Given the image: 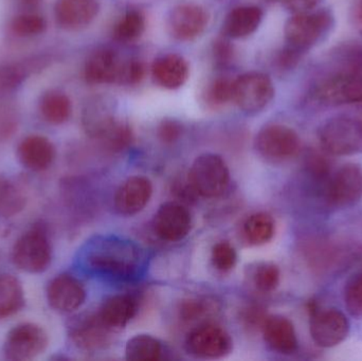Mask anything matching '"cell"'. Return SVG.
Segmentation results:
<instances>
[{
  "mask_svg": "<svg viewBox=\"0 0 362 361\" xmlns=\"http://www.w3.org/2000/svg\"><path fill=\"white\" fill-rule=\"evenodd\" d=\"M85 261L93 273L116 279L135 277L142 265L141 254L135 245L114 239L93 243Z\"/></svg>",
  "mask_w": 362,
  "mask_h": 361,
  "instance_id": "obj_1",
  "label": "cell"
},
{
  "mask_svg": "<svg viewBox=\"0 0 362 361\" xmlns=\"http://www.w3.org/2000/svg\"><path fill=\"white\" fill-rule=\"evenodd\" d=\"M335 16L329 8L293 14L285 23L287 46L301 53L322 42L334 29Z\"/></svg>",
  "mask_w": 362,
  "mask_h": 361,
  "instance_id": "obj_2",
  "label": "cell"
},
{
  "mask_svg": "<svg viewBox=\"0 0 362 361\" xmlns=\"http://www.w3.org/2000/svg\"><path fill=\"white\" fill-rule=\"evenodd\" d=\"M323 152L331 156H353L362 153V121L350 116L327 119L318 129Z\"/></svg>",
  "mask_w": 362,
  "mask_h": 361,
  "instance_id": "obj_3",
  "label": "cell"
},
{
  "mask_svg": "<svg viewBox=\"0 0 362 361\" xmlns=\"http://www.w3.org/2000/svg\"><path fill=\"white\" fill-rule=\"evenodd\" d=\"M313 97L327 106L362 103V61L323 78L315 87Z\"/></svg>",
  "mask_w": 362,
  "mask_h": 361,
  "instance_id": "obj_4",
  "label": "cell"
},
{
  "mask_svg": "<svg viewBox=\"0 0 362 361\" xmlns=\"http://www.w3.org/2000/svg\"><path fill=\"white\" fill-rule=\"evenodd\" d=\"M192 190L206 199H216L227 191L230 172L226 161L216 154H204L194 160L189 173Z\"/></svg>",
  "mask_w": 362,
  "mask_h": 361,
  "instance_id": "obj_5",
  "label": "cell"
},
{
  "mask_svg": "<svg viewBox=\"0 0 362 361\" xmlns=\"http://www.w3.org/2000/svg\"><path fill=\"white\" fill-rule=\"evenodd\" d=\"M52 258V248L46 230L42 227H32L23 233L12 250L15 266L28 273H40L48 268Z\"/></svg>",
  "mask_w": 362,
  "mask_h": 361,
  "instance_id": "obj_6",
  "label": "cell"
},
{
  "mask_svg": "<svg viewBox=\"0 0 362 361\" xmlns=\"http://www.w3.org/2000/svg\"><path fill=\"white\" fill-rule=\"evenodd\" d=\"M310 333L313 341L322 349H331L341 345L351 331L350 320L337 309H319L310 303Z\"/></svg>",
  "mask_w": 362,
  "mask_h": 361,
  "instance_id": "obj_7",
  "label": "cell"
},
{
  "mask_svg": "<svg viewBox=\"0 0 362 361\" xmlns=\"http://www.w3.org/2000/svg\"><path fill=\"white\" fill-rule=\"evenodd\" d=\"M257 152L274 162L289 160L299 154L301 139L295 129L284 124H268L255 138Z\"/></svg>",
  "mask_w": 362,
  "mask_h": 361,
  "instance_id": "obj_8",
  "label": "cell"
},
{
  "mask_svg": "<svg viewBox=\"0 0 362 361\" xmlns=\"http://www.w3.org/2000/svg\"><path fill=\"white\" fill-rule=\"evenodd\" d=\"M274 97L272 78L262 72H248L233 81L234 103L248 114L263 110Z\"/></svg>",
  "mask_w": 362,
  "mask_h": 361,
  "instance_id": "obj_9",
  "label": "cell"
},
{
  "mask_svg": "<svg viewBox=\"0 0 362 361\" xmlns=\"http://www.w3.org/2000/svg\"><path fill=\"white\" fill-rule=\"evenodd\" d=\"M48 343V334L42 326L35 324H18L6 335L4 357L12 361L34 360L46 351Z\"/></svg>",
  "mask_w": 362,
  "mask_h": 361,
  "instance_id": "obj_10",
  "label": "cell"
},
{
  "mask_svg": "<svg viewBox=\"0 0 362 361\" xmlns=\"http://www.w3.org/2000/svg\"><path fill=\"white\" fill-rule=\"evenodd\" d=\"M232 339L216 324H206L193 329L185 339L187 352L202 360L225 357L232 351Z\"/></svg>",
  "mask_w": 362,
  "mask_h": 361,
  "instance_id": "obj_11",
  "label": "cell"
},
{
  "mask_svg": "<svg viewBox=\"0 0 362 361\" xmlns=\"http://www.w3.org/2000/svg\"><path fill=\"white\" fill-rule=\"evenodd\" d=\"M362 199V167L356 163L342 165L329 179L327 201L337 209L353 207Z\"/></svg>",
  "mask_w": 362,
  "mask_h": 361,
  "instance_id": "obj_12",
  "label": "cell"
},
{
  "mask_svg": "<svg viewBox=\"0 0 362 361\" xmlns=\"http://www.w3.org/2000/svg\"><path fill=\"white\" fill-rule=\"evenodd\" d=\"M210 16L204 6L196 4H182L172 8L168 16L169 33L175 40L187 42L204 33Z\"/></svg>",
  "mask_w": 362,
  "mask_h": 361,
  "instance_id": "obj_13",
  "label": "cell"
},
{
  "mask_svg": "<svg viewBox=\"0 0 362 361\" xmlns=\"http://www.w3.org/2000/svg\"><path fill=\"white\" fill-rule=\"evenodd\" d=\"M191 227V213L181 203H163L155 215V232L163 241H181L189 235Z\"/></svg>",
  "mask_w": 362,
  "mask_h": 361,
  "instance_id": "obj_14",
  "label": "cell"
},
{
  "mask_svg": "<svg viewBox=\"0 0 362 361\" xmlns=\"http://www.w3.org/2000/svg\"><path fill=\"white\" fill-rule=\"evenodd\" d=\"M49 305L54 311L68 314L84 304L86 290L83 284L70 275H59L47 288Z\"/></svg>",
  "mask_w": 362,
  "mask_h": 361,
  "instance_id": "obj_15",
  "label": "cell"
},
{
  "mask_svg": "<svg viewBox=\"0 0 362 361\" xmlns=\"http://www.w3.org/2000/svg\"><path fill=\"white\" fill-rule=\"evenodd\" d=\"M99 11L98 0H57L54 17L62 29L76 31L88 27Z\"/></svg>",
  "mask_w": 362,
  "mask_h": 361,
  "instance_id": "obj_16",
  "label": "cell"
},
{
  "mask_svg": "<svg viewBox=\"0 0 362 361\" xmlns=\"http://www.w3.org/2000/svg\"><path fill=\"white\" fill-rule=\"evenodd\" d=\"M153 194V184L144 176H133L125 180L115 194V208L123 215L142 211Z\"/></svg>",
  "mask_w": 362,
  "mask_h": 361,
  "instance_id": "obj_17",
  "label": "cell"
},
{
  "mask_svg": "<svg viewBox=\"0 0 362 361\" xmlns=\"http://www.w3.org/2000/svg\"><path fill=\"white\" fill-rule=\"evenodd\" d=\"M54 144L45 136L30 135L21 140L17 157L23 167L34 172L49 169L55 159Z\"/></svg>",
  "mask_w": 362,
  "mask_h": 361,
  "instance_id": "obj_18",
  "label": "cell"
},
{
  "mask_svg": "<svg viewBox=\"0 0 362 361\" xmlns=\"http://www.w3.org/2000/svg\"><path fill=\"white\" fill-rule=\"evenodd\" d=\"M122 63L110 49L95 51L85 64V80L91 85L117 84Z\"/></svg>",
  "mask_w": 362,
  "mask_h": 361,
  "instance_id": "obj_19",
  "label": "cell"
},
{
  "mask_svg": "<svg viewBox=\"0 0 362 361\" xmlns=\"http://www.w3.org/2000/svg\"><path fill=\"white\" fill-rule=\"evenodd\" d=\"M263 336L270 349L276 353L291 355L298 350V337L295 326L288 318L270 316L264 321Z\"/></svg>",
  "mask_w": 362,
  "mask_h": 361,
  "instance_id": "obj_20",
  "label": "cell"
},
{
  "mask_svg": "<svg viewBox=\"0 0 362 361\" xmlns=\"http://www.w3.org/2000/svg\"><path fill=\"white\" fill-rule=\"evenodd\" d=\"M189 74V68L187 59L175 53L158 57L152 66L154 82L169 90H175L183 86Z\"/></svg>",
  "mask_w": 362,
  "mask_h": 361,
  "instance_id": "obj_21",
  "label": "cell"
},
{
  "mask_svg": "<svg viewBox=\"0 0 362 361\" xmlns=\"http://www.w3.org/2000/svg\"><path fill=\"white\" fill-rule=\"evenodd\" d=\"M138 302L131 295H118L108 299L97 314L110 331L125 328L137 314Z\"/></svg>",
  "mask_w": 362,
  "mask_h": 361,
  "instance_id": "obj_22",
  "label": "cell"
},
{
  "mask_svg": "<svg viewBox=\"0 0 362 361\" xmlns=\"http://www.w3.org/2000/svg\"><path fill=\"white\" fill-rule=\"evenodd\" d=\"M263 11L257 6H238L230 11L223 23V35L244 38L251 35L261 25Z\"/></svg>",
  "mask_w": 362,
  "mask_h": 361,
  "instance_id": "obj_23",
  "label": "cell"
},
{
  "mask_svg": "<svg viewBox=\"0 0 362 361\" xmlns=\"http://www.w3.org/2000/svg\"><path fill=\"white\" fill-rule=\"evenodd\" d=\"M97 315L87 318L72 329L70 333L72 341L83 351H98L110 343V333Z\"/></svg>",
  "mask_w": 362,
  "mask_h": 361,
  "instance_id": "obj_24",
  "label": "cell"
},
{
  "mask_svg": "<svg viewBox=\"0 0 362 361\" xmlns=\"http://www.w3.org/2000/svg\"><path fill=\"white\" fill-rule=\"evenodd\" d=\"M115 121L112 102L105 97L91 100L83 112L85 129L93 137L101 138Z\"/></svg>",
  "mask_w": 362,
  "mask_h": 361,
  "instance_id": "obj_25",
  "label": "cell"
},
{
  "mask_svg": "<svg viewBox=\"0 0 362 361\" xmlns=\"http://www.w3.org/2000/svg\"><path fill=\"white\" fill-rule=\"evenodd\" d=\"M40 112L45 121L52 125H61L69 120L72 114V103L63 91H46L40 97Z\"/></svg>",
  "mask_w": 362,
  "mask_h": 361,
  "instance_id": "obj_26",
  "label": "cell"
},
{
  "mask_svg": "<svg viewBox=\"0 0 362 361\" xmlns=\"http://www.w3.org/2000/svg\"><path fill=\"white\" fill-rule=\"evenodd\" d=\"M25 305V292L14 276L0 275V320L18 313Z\"/></svg>",
  "mask_w": 362,
  "mask_h": 361,
  "instance_id": "obj_27",
  "label": "cell"
},
{
  "mask_svg": "<svg viewBox=\"0 0 362 361\" xmlns=\"http://www.w3.org/2000/svg\"><path fill=\"white\" fill-rule=\"evenodd\" d=\"M276 232L274 218L265 212L252 214L243 225V235L247 243L262 246L272 241Z\"/></svg>",
  "mask_w": 362,
  "mask_h": 361,
  "instance_id": "obj_28",
  "label": "cell"
},
{
  "mask_svg": "<svg viewBox=\"0 0 362 361\" xmlns=\"http://www.w3.org/2000/svg\"><path fill=\"white\" fill-rule=\"evenodd\" d=\"M163 353L161 343L150 335H136L127 341L125 357L132 361H155Z\"/></svg>",
  "mask_w": 362,
  "mask_h": 361,
  "instance_id": "obj_29",
  "label": "cell"
},
{
  "mask_svg": "<svg viewBox=\"0 0 362 361\" xmlns=\"http://www.w3.org/2000/svg\"><path fill=\"white\" fill-rule=\"evenodd\" d=\"M25 205L27 196L21 188L8 182H0V218L17 215Z\"/></svg>",
  "mask_w": 362,
  "mask_h": 361,
  "instance_id": "obj_30",
  "label": "cell"
},
{
  "mask_svg": "<svg viewBox=\"0 0 362 361\" xmlns=\"http://www.w3.org/2000/svg\"><path fill=\"white\" fill-rule=\"evenodd\" d=\"M146 30V17L140 11H129L114 29V37L121 42L137 40Z\"/></svg>",
  "mask_w": 362,
  "mask_h": 361,
  "instance_id": "obj_31",
  "label": "cell"
},
{
  "mask_svg": "<svg viewBox=\"0 0 362 361\" xmlns=\"http://www.w3.org/2000/svg\"><path fill=\"white\" fill-rule=\"evenodd\" d=\"M202 99L211 108L226 105L233 100V81L226 78H214L204 88Z\"/></svg>",
  "mask_w": 362,
  "mask_h": 361,
  "instance_id": "obj_32",
  "label": "cell"
},
{
  "mask_svg": "<svg viewBox=\"0 0 362 361\" xmlns=\"http://www.w3.org/2000/svg\"><path fill=\"white\" fill-rule=\"evenodd\" d=\"M10 28L18 37H33L46 31L47 20L42 15L35 13H23L12 19Z\"/></svg>",
  "mask_w": 362,
  "mask_h": 361,
  "instance_id": "obj_33",
  "label": "cell"
},
{
  "mask_svg": "<svg viewBox=\"0 0 362 361\" xmlns=\"http://www.w3.org/2000/svg\"><path fill=\"white\" fill-rule=\"evenodd\" d=\"M253 285L261 292H272L278 288L281 280L280 268L274 263H259L251 273Z\"/></svg>",
  "mask_w": 362,
  "mask_h": 361,
  "instance_id": "obj_34",
  "label": "cell"
},
{
  "mask_svg": "<svg viewBox=\"0 0 362 361\" xmlns=\"http://www.w3.org/2000/svg\"><path fill=\"white\" fill-rule=\"evenodd\" d=\"M28 74L29 69L19 64L0 66V100L16 91L25 82Z\"/></svg>",
  "mask_w": 362,
  "mask_h": 361,
  "instance_id": "obj_35",
  "label": "cell"
},
{
  "mask_svg": "<svg viewBox=\"0 0 362 361\" xmlns=\"http://www.w3.org/2000/svg\"><path fill=\"white\" fill-rule=\"evenodd\" d=\"M100 139L104 142L108 150L112 152H120L131 143L133 133L127 123L116 120Z\"/></svg>",
  "mask_w": 362,
  "mask_h": 361,
  "instance_id": "obj_36",
  "label": "cell"
},
{
  "mask_svg": "<svg viewBox=\"0 0 362 361\" xmlns=\"http://www.w3.org/2000/svg\"><path fill=\"white\" fill-rule=\"evenodd\" d=\"M344 299L348 313L356 319H362V271L346 281Z\"/></svg>",
  "mask_w": 362,
  "mask_h": 361,
  "instance_id": "obj_37",
  "label": "cell"
},
{
  "mask_svg": "<svg viewBox=\"0 0 362 361\" xmlns=\"http://www.w3.org/2000/svg\"><path fill=\"white\" fill-rule=\"evenodd\" d=\"M238 254L229 242H219L212 249V262L215 268L221 273H228L235 266Z\"/></svg>",
  "mask_w": 362,
  "mask_h": 361,
  "instance_id": "obj_38",
  "label": "cell"
},
{
  "mask_svg": "<svg viewBox=\"0 0 362 361\" xmlns=\"http://www.w3.org/2000/svg\"><path fill=\"white\" fill-rule=\"evenodd\" d=\"M146 76V66L139 59L123 61L117 84L134 86L139 84Z\"/></svg>",
  "mask_w": 362,
  "mask_h": 361,
  "instance_id": "obj_39",
  "label": "cell"
},
{
  "mask_svg": "<svg viewBox=\"0 0 362 361\" xmlns=\"http://www.w3.org/2000/svg\"><path fill=\"white\" fill-rule=\"evenodd\" d=\"M212 302L204 299H189L183 301L180 307V317L185 321H194L213 312Z\"/></svg>",
  "mask_w": 362,
  "mask_h": 361,
  "instance_id": "obj_40",
  "label": "cell"
},
{
  "mask_svg": "<svg viewBox=\"0 0 362 361\" xmlns=\"http://www.w3.org/2000/svg\"><path fill=\"white\" fill-rule=\"evenodd\" d=\"M303 53L286 46L276 53L274 57V65L279 70L287 71V70L293 69L301 61Z\"/></svg>",
  "mask_w": 362,
  "mask_h": 361,
  "instance_id": "obj_41",
  "label": "cell"
},
{
  "mask_svg": "<svg viewBox=\"0 0 362 361\" xmlns=\"http://www.w3.org/2000/svg\"><path fill=\"white\" fill-rule=\"evenodd\" d=\"M213 57L214 61L219 67H225L231 63L233 59V46L230 44L227 36L217 38L213 44Z\"/></svg>",
  "mask_w": 362,
  "mask_h": 361,
  "instance_id": "obj_42",
  "label": "cell"
},
{
  "mask_svg": "<svg viewBox=\"0 0 362 361\" xmlns=\"http://www.w3.org/2000/svg\"><path fill=\"white\" fill-rule=\"evenodd\" d=\"M182 125L174 119H165L158 126V137L163 143L171 144L180 139Z\"/></svg>",
  "mask_w": 362,
  "mask_h": 361,
  "instance_id": "obj_43",
  "label": "cell"
},
{
  "mask_svg": "<svg viewBox=\"0 0 362 361\" xmlns=\"http://www.w3.org/2000/svg\"><path fill=\"white\" fill-rule=\"evenodd\" d=\"M17 129V117L14 110L0 107V141L8 140Z\"/></svg>",
  "mask_w": 362,
  "mask_h": 361,
  "instance_id": "obj_44",
  "label": "cell"
},
{
  "mask_svg": "<svg viewBox=\"0 0 362 361\" xmlns=\"http://www.w3.org/2000/svg\"><path fill=\"white\" fill-rule=\"evenodd\" d=\"M308 167L310 173L318 178H325L331 172V163L327 157L318 152H313L308 157Z\"/></svg>",
  "mask_w": 362,
  "mask_h": 361,
  "instance_id": "obj_45",
  "label": "cell"
},
{
  "mask_svg": "<svg viewBox=\"0 0 362 361\" xmlns=\"http://www.w3.org/2000/svg\"><path fill=\"white\" fill-rule=\"evenodd\" d=\"M282 2L287 10L293 14H297L315 10L320 0H282Z\"/></svg>",
  "mask_w": 362,
  "mask_h": 361,
  "instance_id": "obj_46",
  "label": "cell"
},
{
  "mask_svg": "<svg viewBox=\"0 0 362 361\" xmlns=\"http://www.w3.org/2000/svg\"><path fill=\"white\" fill-rule=\"evenodd\" d=\"M23 4H27V6H36V4H40V0H21Z\"/></svg>",
  "mask_w": 362,
  "mask_h": 361,
  "instance_id": "obj_47",
  "label": "cell"
},
{
  "mask_svg": "<svg viewBox=\"0 0 362 361\" xmlns=\"http://www.w3.org/2000/svg\"><path fill=\"white\" fill-rule=\"evenodd\" d=\"M357 13H358L359 18H361V20H362V0L359 1L358 10H357Z\"/></svg>",
  "mask_w": 362,
  "mask_h": 361,
  "instance_id": "obj_48",
  "label": "cell"
}]
</instances>
